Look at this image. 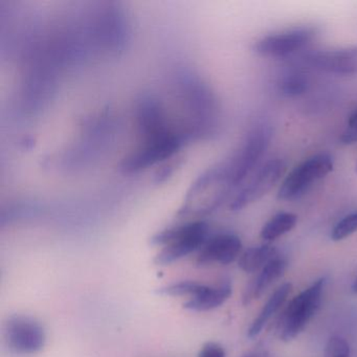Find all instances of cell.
<instances>
[{"label": "cell", "instance_id": "obj_1", "mask_svg": "<svg viewBox=\"0 0 357 357\" xmlns=\"http://www.w3.org/2000/svg\"><path fill=\"white\" fill-rule=\"evenodd\" d=\"M229 160L208 169L192 183L177 217L202 216L218 208L235 189Z\"/></svg>", "mask_w": 357, "mask_h": 357}, {"label": "cell", "instance_id": "obj_2", "mask_svg": "<svg viewBox=\"0 0 357 357\" xmlns=\"http://www.w3.org/2000/svg\"><path fill=\"white\" fill-rule=\"evenodd\" d=\"M208 225L204 221L185 223L158 231L150 240L155 246H164L154 259L158 265H169L202 248L208 238Z\"/></svg>", "mask_w": 357, "mask_h": 357}, {"label": "cell", "instance_id": "obj_3", "mask_svg": "<svg viewBox=\"0 0 357 357\" xmlns=\"http://www.w3.org/2000/svg\"><path fill=\"white\" fill-rule=\"evenodd\" d=\"M326 281V278H321L289 303L278 324V332L283 342L296 337L315 314L321 304Z\"/></svg>", "mask_w": 357, "mask_h": 357}, {"label": "cell", "instance_id": "obj_4", "mask_svg": "<svg viewBox=\"0 0 357 357\" xmlns=\"http://www.w3.org/2000/svg\"><path fill=\"white\" fill-rule=\"evenodd\" d=\"M333 158L328 153H319L296 166L282 183L278 192L280 200H294L304 195L315 183L333 170Z\"/></svg>", "mask_w": 357, "mask_h": 357}, {"label": "cell", "instance_id": "obj_5", "mask_svg": "<svg viewBox=\"0 0 357 357\" xmlns=\"http://www.w3.org/2000/svg\"><path fill=\"white\" fill-rule=\"evenodd\" d=\"M273 137V128L267 122H259L248 132L239 150L229 158L236 187L241 185L264 155Z\"/></svg>", "mask_w": 357, "mask_h": 357}, {"label": "cell", "instance_id": "obj_6", "mask_svg": "<svg viewBox=\"0 0 357 357\" xmlns=\"http://www.w3.org/2000/svg\"><path fill=\"white\" fill-rule=\"evenodd\" d=\"M3 337L10 350L22 355L39 352L47 340L43 326L28 315L10 317L3 325Z\"/></svg>", "mask_w": 357, "mask_h": 357}, {"label": "cell", "instance_id": "obj_7", "mask_svg": "<svg viewBox=\"0 0 357 357\" xmlns=\"http://www.w3.org/2000/svg\"><path fill=\"white\" fill-rule=\"evenodd\" d=\"M317 35L313 26H301L277 34L268 35L257 41L255 52L269 58H286L312 43Z\"/></svg>", "mask_w": 357, "mask_h": 357}, {"label": "cell", "instance_id": "obj_8", "mask_svg": "<svg viewBox=\"0 0 357 357\" xmlns=\"http://www.w3.org/2000/svg\"><path fill=\"white\" fill-rule=\"evenodd\" d=\"M286 164L282 160H269L263 165L250 181L240 190L231 202V211H240L266 195L283 176Z\"/></svg>", "mask_w": 357, "mask_h": 357}, {"label": "cell", "instance_id": "obj_9", "mask_svg": "<svg viewBox=\"0 0 357 357\" xmlns=\"http://www.w3.org/2000/svg\"><path fill=\"white\" fill-rule=\"evenodd\" d=\"M181 144V139L171 133L149 139L143 148L123 162L121 169L124 173L137 172L156 162L168 160L176 153Z\"/></svg>", "mask_w": 357, "mask_h": 357}, {"label": "cell", "instance_id": "obj_10", "mask_svg": "<svg viewBox=\"0 0 357 357\" xmlns=\"http://www.w3.org/2000/svg\"><path fill=\"white\" fill-rule=\"evenodd\" d=\"M306 60L307 63L315 70L328 74L357 75V47L317 52L310 54Z\"/></svg>", "mask_w": 357, "mask_h": 357}, {"label": "cell", "instance_id": "obj_11", "mask_svg": "<svg viewBox=\"0 0 357 357\" xmlns=\"http://www.w3.org/2000/svg\"><path fill=\"white\" fill-rule=\"evenodd\" d=\"M242 250V242L233 234H220L204 243L197 257V264L220 263L227 265L234 262Z\"/></svg>", "mask_w": 357, "mask_h": 357}, {"label": "cell", "instance_id": "obj_12", "mask_svg": "<svg viewBox=\"0 0 357 357\" xmlns=\"http://www.w3.org/2000/svg\"><path fill=\"white\" fill-rule=\"evenodd\" d=\"M287 266V261L282 257H275L273 260L269 261L262 269L260 273L257 275L254 281L250 282V285L246 287L243 294L244 305L250 304L254 300L260 298L265 290L275 281L279 279Z\"/></svg>", "mask_w": 357, "mask_h": 357}, {"label": "cell", "instance_id": "obj_13", "mask_svg": "<svg viewBox=\"0 0 357 357\" xmlns=\"http://www.w3.org/2000/svg\"><path fill=\"white\" fill-rule=\"evenodd\" d=\"M231 294V285L229 282H225L218 287H208L197 296H193L183 304L188 310L208 311L221 306L225 301L229 300Z\"/></svg>", "mask_w": 357, "mask_h": 357}, {"label": "cell", "instance_id": "obj_14", "mask_svg": "<svg viewBox=\"0 0 357 357\" xmlns=\"http://www.w3.org/2000/svg\"><path fill=\"white\" fill-rule=\"evenodd\" d=\"M291 284L285 283L275 290V294L269 298L265 306L263 307L262 310L259 313L258 317L255 319V321L250 325V329L248 331V337L254 338L260 334L264 326L266 325L267 321L283 306L286 298H287L290 291H291Z\"/></svg>", "mask_w": 357, "mask_h": 357}, {"label": "cell", "instance_id": "obj_15", "mask_svg": "<svg viewBox=\"0 0 357 357\" xmlns=\"http://www.w3.org/2000/svg\"><path fill=\"white\" fill-rule=\"evenodd\" d=\"M277 257L275 246L269 244L248 248L243 252L239 260V267L248 273H254L261 271L269 261Z\"/></svg>", "mask_w": 357, "mask_h": 357}, {"label": "cell", "instance_id": "obj_16", "mask_svg": "<svg viewBox=\"0 0 357 357\" xmlns=\"http://www.w3.org/2000/svg\"><path fill=\"white\" fill-rule=\"evenodd\" d=\"M298 222V216L294 213L282 212L275 215L261 231V238L265 241H273L291 231Z\"/></svg>", "mask_w": 357, "mask_h": 357}, {"label": "cell", "instance_id": "obj_17", "mask_svg": "<svg viewBox=\"0 0 357 357\" xmlns=\"http://www.w3.org/2000/svg\"><path fill=\"white\" fill-rule=\"evenodd\" d=\"M310 86L308 76L304 73L290 72L283 75L278 83V89L284 97L296 98L304 95Z\"/></svg>", "mask_w": 357, "mask_h": 357}, {"label": "cell", "instance_id": "obj_18", "mask_svg": "<svg viewBox=\"0 0 357 357\" xmlns=\"http://www.w3.org/2000/svg\"><path fill=\"white\" fill-rule=\"evenodd\" d=\"M206 287H208V286L198 283V282H177V283H172L170 284V285H167L165 286V287L160 288L158 294L170 296H190L191 298H193V296L202 294Z\"/></svg>", "mask_w": 357, "mask_h": 357}, {"label": "cell", "instance_id": "obj_19", "mask_svg": "<svg viewBox=\"0 0 357 357\" xmlns=\"http://www.w3.org/2000/svg\"><path fill=\"white\" fill-rule=\"evenodd\" d=\"M357 231V212L351 213L338 221L332 229L331 239L333 241H340Z\"/></svg>", "mask_w": 357, "mask_h": 357}, {"label": "cell", "instance_id": "obj_20", "mask_svg": "<svg viewBox=\"0 0 357 357\" xmlns=\"http://www.w3.org/2000/svg\"><path fill=\"white\" fill-rule=\"evenodd\" d=\"M325 357H350L348 342L340 336L330 338L326 344Z\"/></svg>", "mask_w": 357, "mask_h": 357}, {"label": "cell", "instance_id": "obj_21", "mask_svg": "<svg viewBox=\"0 0 357 357\" xmlns=\"http://www.w3.org/2000/svg\"><path fill=\"white\" fill-rule=\"evenodd\" d=\"M198 357H227L225 348L217 342H206L199 351Z\"/></svg>", "mask_w": 357, "mask_h": 357}, {"label": "cell", "instance_id": "obj_22", "mask_svg": "<svg viewBox=\"0 0 357 357\" xmlns=\"http://www.w3.org/2000/svg\"><path fill=\"white\" fill-rule=\"evenodd\" d=\"M340 143L344 145H353L357 143V128L349 127L347 130H344L340 137Z\"/></svg>", "mask_w": 357, "mask_h": 357}, {"label": "cell", "instance_id": "obj_23", "mask_svg": "<svg viewBox=\"0 0 357 357\" xmlns=\"http://www.w3.org/2000/svg\"><path fill=\"white\" fill-rule=\"evenodd\" d=\"M348 126L357 128V109L355 110L350 116H349Z\"/></svg>", "mask_w": 357, "mask_h": 357}, {"label": "cell", "instance_id": "obj_24", "mask_svg": "<svg viewBox=\"0 0 357 357\" xmlns=\"http://www.w3.org/2000/svg\"><path fill=\"white\" fill-rule=\"evenodd\" d=\"M352 290H353V292H354V294H357V279L355 280L354 283H353Z\"/></svg>", "mask_w": 357, "mask_h": 357}, {"label": "cell", "instance_id": "obj_25", "mask_svg": "<svg viewBox=\"0 0 357 357\" xmlns=\"http://www.w3.org/2000/svg\"><path fill=\"white\" fill-rule=\"evenodd\" d=\"M243 357H264V356H262V355L248 354V355H245V356H243Z\"/></svg>", "mask_w": 357, "mask_h": 357}, {"label": "cell", "instance_id": "obj_26", "mask_svg": "<svg viewBox=\"0 0 357 357\" xmlns=\"http://www.w3.org/2000/svg\"><path fill=\"white\" fill-rule=\"evenodd\" d=\"M356 172H357V165H356Z\"/></svg>", "mask_w": 357, "mask_h": 357}]
</instances>
